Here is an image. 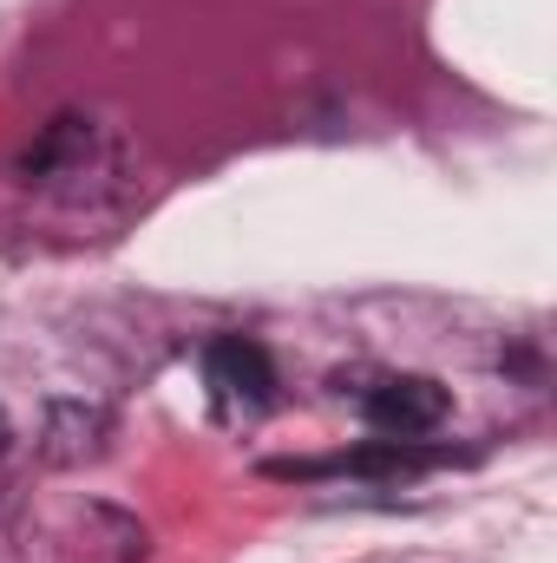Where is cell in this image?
Returning a JSON list of instances; mask_svg holds the SVG:
<instances>
[{
	"label": "cell",
	"mask_w": 557,
	"mask_h": 563,
	"mask_svg": "<svg viewBox=\"0 0 557 563\" xmlns=\"http://www.w3.org/2000/svg\"><path fill=\"white\" fill-rule=\"evenodd\" d=\"M446 387L439 380H426V374H387L381 387H368V400H361V413L368 426L381 432V439H426L433 426L446 420Z\"/></svg>",
	"instance_id": "7a4b0ae2"
},
{
	"label": "cell",
	"mask_w": 557,
	"mask_h": 563,
	"mask_svg": "<svg viewBox=\"0 0 557 563\" xmlns=\"http://www.w3.org/2000/svg\"><path fill=\"white\" fill-rule=\"evenodd\" d=\"M7 439H13V432H7V413H0V452H7Z\"/></svg>",
	"instance_id": "5b68a950"
},
{
	"label": "cell",
	"mask_w": 557,
	"mask_h": 563,
	"mask_svg": "<svg viewBox=\"0 0 557 563\" xmlns=\"http://www.w3.org/2000/svg\"><path fill=\"white\" fill-rule=\"evenodd\" d=\"M459 452L446 445H419V439H374V445H354L341 459H270L263 472L270 478H328V472H354V478H414V472H433Z\"/></svg>",
	"instance_id": "6da1fadb"
},
{
	"label": "cell",
	"mask_w": 557,
	"mask_h": 563,
	"mask_svg": "<svg viewBox=\"0 0 557 563\" xmlns=\"http://www.w3.org/2000/svg\"><path fill=\"white\" fill-rule=\"evenodd\" d=\"M204 367H210V387H217L223 400L250 407V413L276 400V367H270V354H263L250 334H217L210 354H204Z\"/></svg>",
	"instance_id": "3957f363"
},
{
	"label": "cell",
	"mask_w": 557,
	"mask_h": 563,
	"mask_svg": "<svg viewBox=\"0 0 557 563\" xmlns=\"http://www.w3.org/2000/svg\"><path fill=\"white\" fill-rule=\"evenodd\" d=\"M106 439V413L92 407H53V426H46V459L73 465V459H92Z\"/></svg>",
	"instance_id": "277c9868"
}]
</instances>
